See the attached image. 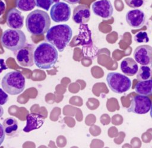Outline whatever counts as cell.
<instances>
[{"instance_id":"cell-1","label":"cell","mask_w":152,"mask_h":148,"mask_svg":"<svg viewBox=\"0 0 152 148\" xmlns=\"http://www.w3.org/2000/svg\"><path fill=\"white\" fill-rule=\"evenodd\" d=\"M58 59L57 49L49 43H41L34 51V63L39 68L43 70L52 68L58 61Z\"/></svg>"},{"instance_id":"cell-2","label":"cell","mask_w":152,"mask_h":148,"mask_svg":"<svg viewBox=\"0 0 152 148\" xmlns=\"http://www.w3.org/2000/svg\"><path fill=\"white\" fill-rule=\"evenodd\" d=\"M25 23L27 31L33 35L44 34L51 24L48 14L40 10H35L30 12L26 18Z\"/></svg>"},{"instance_id":"cell-3","label":"cell","mask_w":152,"mask_h":148,"mask_svg":"<svg viewBox=\"0 0 152 148\" xmlns=\"http://www.w3.org/2000/svg\"><path fill=\"white\" fill-rule=\"evenodd\" d=\"M72 36V30L65 24H58L49 28L46 32V39L61 52L67 46Z\"/></svg>"},{"instance_id":"cell-4","label":"cell","mask_w":152,"mask_h":148,"mask_svg":"<svg viewBox=\"0 0 152 148\" xmlns=\"http://www.w3.org/2000/svg\"><path fill=\"white\" fill-rule=\"evenodd\" d=\"M26 79L19 71H12L7 73L1 80L3 90L10 95H17L25 89Z\"/></svg>"},{"instance_id":"cell-5","label":"cell","mask_w":152,"mask_h":148,"mask_svg":"<svg viewBox=\"0 0 152 148\" xmlns=\"http://www.w3.org/2000/svg\"><path fill=\"white\" fill-rule=\"evenodd\" d=\"M2 46L12 52H17L26 44V36L20 29L5 30L1 37Z\"/></svg>"},{"instance_id":"cell-6","label":"cell","mask_w":152,"mask_h":148,"mask_svg":"<svg viewBox=\"0 0 152 148\" xmlns=\"http://www.w3.org/2000/svg\"><path fill=\"white\" fill-rule=\"evenodd\" d=\"M106 81L109 88L114 93L122 94L128 91L132 81L128 77L118 72H110L107 74Z\"/></svg>"},{"instance_id":"cell-7","label":"cell","mask_w":152,"mask_h":148,"mask_svg":"<svg viewBox=\"0 0 152 148\" xmlns=\"http://www.w3.org/2000/svg\"><path fill=\"white\" fill-rule=\"evenodd\" d=\"M151 108V101L147 96L136 95L131 100L130 106L127 108L128 112H132L138 115L148 113Z\"/></svg>"},{"instance_id":"cell-8","label":"cell","mask_w":152,"mask_h":148,"mask_svg":"<svg viewBox=\"0 0 152 148\" xmlns=\"http://www.w3.org/2000/svg\"><path fill=\"white\" fill-rule=\"evenodd\" d=\"M71 14L70 6L64 2L54 4L50 10V15L52 20L56 23L66 22L69 20Z\"/></svg>"},{"instance_id":"cell-9","label":"cell","mask_w":152,"mask_h":148,"mask_svg":"<svg viewBox=\"0 0 152 148\" xmlns=\"http://www.w3.org/2000/svg\"><path fill=\"white\" fill-rule=\"evenodd\" d=\"M34 46L31 44H26L18 49L16 53V59L22 67H30L34 64Z\"/></svg>"},{"instance_id":"cell-10","label":"cell","mask_w":152,"mask_h":148,"mask_svg":"<svg viewBox=\"0 0 152 148\" xmlns=\"http://www.w3.org/2000/svg\"><path fill=\"white\" fill-rule=\"evenodd\" d=\"M93 13L105 20L110 18L113 12V8L109 0H99L92 4Z\"/></svg>"},{"instance_id":"cell-11","label":"cell","mask_w":152,"mask_h":148,"mask_svg":"<svg viewBox=\"0 0 152 148\" xmlns=\"http://www.w3.org/2000/svg\"><path fill=\"white\" fill-rule=\"evenodd\" d=\"M134 59L141 65H150L152 61V48L150 45H143L137 47L133 53Z\"/></svg>"},{"instance_id":"cell-12","label":"cell","mask_w":152,"mask_h":148,"mask_svg":"<svg viewBox=\"0 0 152 148\" xmlns=\"http://www.w3.org/2000/svg\"><path fill=\"white\" fill-rule=\"evenodd\" d=\"M126 21L133 29H137L142 27L145 22V15L140 9H134L128 11L125 15Z\"/></svg>"},{"instance_id":"cell-13","label":"cell","mask_w":152,"mask_h":148,"mask_svg":"<svg viewBox=\"0 0 152 148\" xmlns=\"http://www.w3.org/2000/svg\"><path fill=\"white\" fill-rule=\"evenodd\" d=\"M7 24L12 29H21L24 25V16L17 8L11 9L7 15Z\"/></svg>"},{"instance_id":"cell-14","label":"cell","mask_w":152,"mask_h":148,"mask_svg":"<svg viewBox=\"0 0 152 148\" xmlns=\"http://www.w3.org/2000/svg\"><path fill=\"white\" fill-rule=\"evenodd\" d=\"M91 17L90 8L86 5H79L74 8L72 13L73 21L78 24H84L87 23Z\"/></svg>"},{"instance_id":"cell-15","label":"cell","mask_w":152,"mask_h":148,"mask_svg":"<svg viewBox=\"0 0 152 148\" xmlns=\"http://www.w3.org/2000/svg\"><path fill=\"white\" fill-rule=\"evenodd\" d=\"M45 118L40 114H30L26 117V125L23 131L29 133L33 130L40 128L44 124Z\"/></svg>"},{"instance_id":"cell-16","label":"cell","mask_w":152,"mask_h":148,"mask_svg":"<svg viewBox=\"0 0 152 148\" xmlns=\"http://www.w3.org/2000/svg\"><path fill=\"white\" fill-rule=\"evenodd\" d=\"M138 65L137 62L132 58H125L120 64V68L122 72L126 75L134 76L136 74Z\"/></svg>"},{"instance_id":"cell-17","label":"cell","mask_w":152,"mask_h":148,"mask_svg":"<svg viewBox=\"0 0 152 148\" xmlns=\"http://www.w3.org/2000/svg\"><path fill=\"white\" fill-rule=\"evenodd\" d=\"M134 90L138 95L150 96L152 93V80L139 81L135 86Z\"/></svg>"},{"instance_id":"cell-18","label":"cell","mask_w":152,"mask_h":148,"mask_svg":"<svg viewBox=\"0 0 152 148\" xmlns=\"http://www.w3.org/2000/svg\"><path fill=\"white\" fill-rule=\"evenodd\" d=\"M2 126L7 136H13L18 128L17 121L12 117H9L5 119L2 122Z\"/></svg>"},{"instance_id":"cell-19","label":"cell","mask_w":152,"mask_h":148,"mask_svg":"<svg viewBox=\"0 0 152 148\" xmlns=\"http://www.w3.org/2000/svg\"><path fill=\"white\" fill-rule=\"evenodd\" d=\"M136 78L138 81H145L151 79V70L148 65H141L136 73Z\"/></svg>"},{"instance_id":"cell-20","label":"cell","mask_w":152,"mask_h":148,"mask_svg":"<svg viewBox=\"0 0 152 148\" xmlns=\"http://www.w3.org/2000/svg\"><path fill=\"white\" fill-rule=\"evenodd\" d=\"M15 5L21 11H31L36 7V0H15Z\"/></svg>"},{"instance_id":"cell-21","label":"cell","mask_w":152,"mask_h":148,"mask_svg":"<svg viewBox=\"0 0 152 148\" xmlns=\"http://www.w3.org/2000/svg\"><path fill=\"white\" fill-rule=\"evenodd\" d=\"M134 40L136 43H147L149 42V37L146 32L140 31L134 36Z\"/></svg>"},{"instance_id":"cell-22","label":"cell","mask_w":152,"mask_h":148,"mask_svg":"<svg viewBox=\"0 0 152 148\" xmlns=\"http://www.w3.org/2000/svg\"><path fill=\"white\" fill-rule=\"evenodd\" d=\"M53 3V0H36V6L46 11Z\"/></svg>"},{"instance_id":"cell-23","label":"cell","mask_w":152,"mask_h":148,"mask_svg":"<svg viewBox=\"0 0 152 148\" xmlns=\"http://www.w3.org/2000/svg\"><path fill=\"white\" fill-rule=\"evenodd\" d=\"M126 4L132 8H138L141 7L144 3L145 0H124Z\"/></svg>"},{"instance_id":"cell-24","label":"cell","mask_w":152,"mask_h":148,"mask_svg":"<svg viewBox=\"0 0 152 148\" xmlns=\"http://www.w3.org/2000/svg\"><path fill=\"white\" fill-rule=\"evenodd\" d=\"M8 100V95L7 93L0 88V105H5Z\"/></svg>"},{"instance_id":"cell-25","label":"cell","mask_w":152,"mask_h":148,"mask_svg":"<svg viewBox=\"0 0 152 148\" xmlns=\"http://www.w3.org/2000/svg\"><path fill=\"white\" fill-rule=\"evenodd\" d=\"M5 136V133L3 128L2 125L0 123V146L2 144L4 141Z\"/></svg>"},{"instance_id":"cell-26","label":"cell","mask_w":152,"mask_h":148,"mask_svg":"<svg viewBox=\"0 0 152 148\" xmlns=\"http://www.w3.org/2000/svg\"><path fill=\"white\" fill-rule=\"evenodd\" d=\"M7 69V67L5 63L4 59L0 58V74L4 71Z\"/></svg>"},{"instance_id":"cell-27","label":"cell","mask_w":152,"mask_h":148,"mask_svg":"<svg viewBox=\"0 0 152 148\" xmlns=\"http://www.w3.org/2000/svg\"><path fill=\"white\" fill-rule=\"evenodd\" d=\"M6 9V6L5 3L2 1L0 0V16L4 14Z\"/></svg>"},{"instance_id":"cell-28","label":"cell","mask_w":152,"mask_h":148,"mask_svg":"<svg viewBox=\"0 0 152 148\" xmlns=\"http://www.w3.org/2000/svg\"><path fill=\"white\" fill-rule=\"evenodd\" d=\"M63 1L69 4L74 5V4H76L78 3L80 0H63Z\"/></svg>"},{"instance_id":"cell-29","label":"cell","mask_w":152,"mask_h":148,"mask_svg":"<svg viewBox=\"0 0 152 148\" xmlns=\"http://www.w3.org/2000/svg\"><path fill=\"white\" fill-rule=\"evenodd\" d=\"M3 114H4V109L2 107V106L0 105V118L2 116Z\"/></svg>"},{"instance_id":"cell-30","label":"cell","mask_w":152,"mask_h":148,"mask_svg":"<svg viewBox=\"0 0 152 148\" xmlns=\"http://www.w3.org/2000/svg\"><path fill=\"white\" fill-rule=\"evenodd\" d=\"M53 2H59V0H53Z\"/></svg>"}]
</instances>
